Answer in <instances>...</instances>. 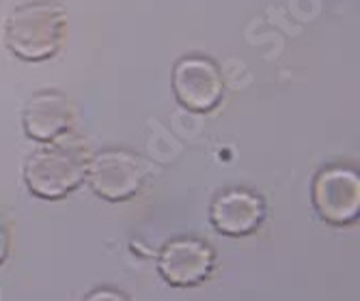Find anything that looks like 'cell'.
Returning <instances> with one entry per match:
<instances>
[{
  "label": "cell",
  "instance_id": "cell-1",
  "mask_svg": "<svg viewBox=\"0 0 360 301\" xmlns=\"http://www.w3.org/2000/svg\"><path fill=\"white\" fill-rule=\"evenodd\" d=\"M68 39V11L58 0H28L11 9L3 24L7 50L26 62L56 56Z\"/></svg>",
  "mask_w": 360,
  "mask_h": 301
},
{
  "label": "cell",
  "instance_id": "cell-2",
  "mask_svg": "<svg viewBox=\"0 0 360 301\" xmlns=\"http://www.w3.org/2000/svg\"><path fill=\"white\" fill-rule=\"evenodd\" d=\"M89 149L78 138L44 142L24 161V183L44 200H60L78 189L86 175Z\"/></svg>",
  "mask_w": 360,
  "mask_h": 301
},
{
  "label": "cell",
  "instance_id": "cell-3",
  "mask_svg": "<svg viewBox=\"0 0 360 301\" xmlns=\"http://www.w3.org/2000/svg\"><path fill=\"white\" fill-rule=\"evenodd\" d=\"M145 177V163L139 155L125 149H104L89 155L84 181L108 203H123L141 192Z\"/></svg>",
  "mask_w": 360,
  "mask_h": 301
},
{
  "label": "cell",
  "instance_id": "cell-4",
  "mask_svg": "<svg viewBox=\"0 0 360 301\" xmlns=\"http://www.w3.org/2000/svg\"><path fill=\"white\" fill-rule=\"evenodd\" d=\"M171 88L186 110L203 114L222 102L224 76L212 58L203 54H186L173 65Z\"/></svg>",
  "mask_w": 360,
  "mask_h": 301
},
{
  "label": "cell",
  "instance_id": "cell-5",
  "mask_svg": "<svg viewBox=\"0 0 360 301\" xmlns=\"http://www.w3.org/2000/svg\"><path fill=\"white\" fill-rule=\"evenodd\" d=\"M313 207L333 226H347L360 213V177L349 166H328L313 179Z\"/></svg>",
  "mask_w": 360,
  "mask_h": 301
},
{
  "label": "cell",
  "instance_id": "cell-6",
  "mask_svg": "<svg viewBox=\"0 0 360 301\" xmlns=\"http://www.w3.org/2000/svg\"><path fill=\"white\" fill-rule=\"evenodd\" d=\"M214 250L194 237L171 239L158 254V269L171 286H196L201 284L214 269Z\"/></svg>",
  "mask_w": 360,
  "mask_h": 301
},
{
  "label": "cell",
  "instance_id": "cell-7",
  "mask_svg": "<svg viewBox=\"0 0 360 301\" xmlns=\"http://www.w3.org/2000/svg\"><path fill=\"white\" fill-rule=\"evenodd\" d=\"M74 106L70 97L56 88H44L28 97L22 110L24 133L35 142H52L70 131Z\"/></svg>",
  "mask_w": 360,
  "mask_h": 301
},
{
  "label": "cell",
  "instance_id": "cell-8",
  "mask_svg": "<svg viewBox=\"0 0 360 301\" xmlns=\"http://www.w3.org/2000/svg\"><path fill=\"white\" fill-rule=\"evenodd\" d=\"M266 218V203L259 194L246 187L220 192L210 207L212 226L224 237H246Z\"/></svg>",
  "mask_w": 360,
  "mask_h": 301
},
{
  "label": "cell",
  "instance_id": "cell-9",
  "mask_svg": "<svg viewBox=\"0 0 360 301\" xmlns=\"http://www.w3.org/2000/svg\"><path fill=\"white\" fill-rule=\"evenodd\" d=\"M11 241H13V226L9 215L0 209V265L9 258L11 252Z\"/></svg>",
  "mask_w": 360,
  "mask_h": 301
},
{
  "label": "cell",
  "instance_id": "cell-10",
  "mask_svg": "<svg viewBox=\"0 0 360 301\" xmlns=\"http://www.w3.org/2000/svg\"><path fill=\"white\" fill-rule=\"evenodd\" d=\"M84 301H127L119 290L112 288H97L84 297Z\"/></svg>",
  "mask_w": 360,
  "mask_h": 301
}]
</instances>
